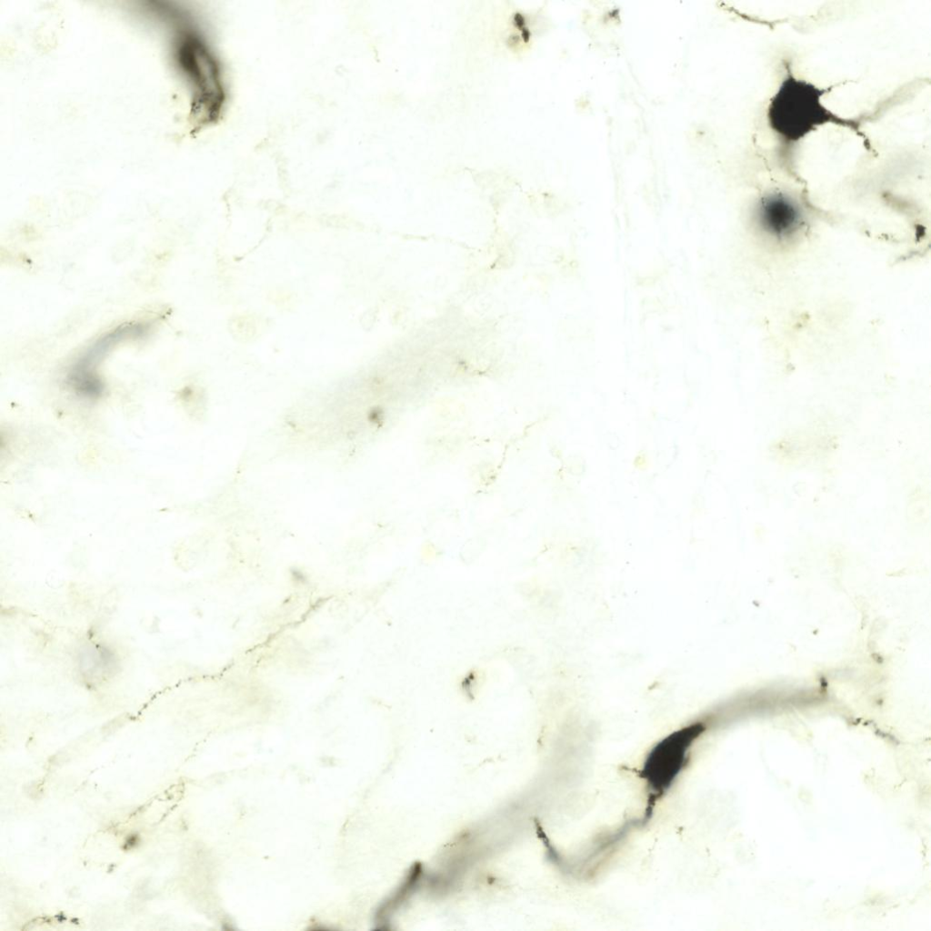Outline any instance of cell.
Segmentation results:
<instances>
[{
    "label": "cell",
    "instance_id": "6da1fadb",
    "mask_svg": "<svg viewBox=\"0 0 931 931\" xmlns=\"http://www.w3.org/2000/svg\"><path fill=\"white\" fill-rule=\"evenodd\" d=\"M177 36L175 57L190 89L192 116L199 126L215 125L229 100L222 60L198 29L185 27Z\"/></svg>",
    "mask_w": 931,
    "mask_h": 931
},
{
    "label": "cell",
    "instance_id": "277c9868",
    "mask_svg": "<svg viewBox=\"0 0 931 931\" xmlns=\"http://www.w3.org/2000/svg\"><path fill=\"white\" fill-rule=\"evenodd\" d=\"M706 729V721L698 720L672 732L653 746L641 769L651 797H659L674 784L686 766L691 747Z\"/></svg>",
    "mask_w": 931,
    "mask_h": 931
},
{
    "label": "cell",
    "instance_id": "5b68a950",
    "mask_svg": "<svg viewBox=\"0 0 931 931\" xmlns=\"http://www.w3.org/2000/svg\"><path fill=\"white\" fill-rule=\"evenodd\" d=\"M756 217L759 227L776 240L791 238L804 224V212L799 202L781 190H772L759 198Z\"/></svg>",
    "mask_w": 931,
    "mask_h": 931
},
{
    "label": "cell",
    "instance_id": "7a4b0ae2",
    "mask_svg": "<svg viewBox=\"0 0 931 931\" xmlns=\"http://www.w3.org/2000/svg\"><path fill=\"white\" fill-rule=\"evenodd\" d=\"M826 91L788 68L766 105V120L770 131L783 143L795 145L828 124L856 130V124L837 115L824 104Z\"/></svg>",
    "mask_w": 931,
    "mask_h": 931
},
{
    "label": "cell",
    "instance_id": "3957f363",
    "mask_svg": "<svg viewBox=\"0 0 931 931\" xmlns=\"http://www.w3.org/2000/svg\"><path fill=\"white\" fill-rule=\"evenodd\" d=\"M154 325V320H132L106 331L71 364L65 375V384L80 395L89 398L99 396L105 387L98 372L101 362L118 345L147 337Z\"/></svg>",
    "mask_w": 931,
    "mask_h": 931
}]
</instances>
